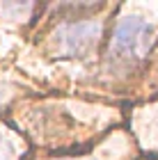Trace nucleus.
<instances>
[{
    "mask_svg": "<svg viewBox=\"0 0 158 160\" xmlns=\"http://www.w3.org/2000/svg\"><path fill=\"white\" fill-rule=\"evenodd\" d=\"M151 25L140 16H124L112 32L110 50L126 60H142L151 46Z\"/></svg>",
    "mask_w": 158,
    "mask_h": 160,
    "instance_id": "obj_1",
    "label": "nucleus"
},
{
    "mask_svg": "<svg viewBox=\"0 0 158 160\" xmlns=\"http://www.w3.org/2000/svg\"><path fill=\"white\" fill-rule=\"evenodd\" d=\"M87 160H99V158H87Z\"/></svg>",
    "mask_w": 158,
    "mask_h": 160,
    "instance_id": "obj_5",
    "label": "nucleus"
},
{
    "mask_svg": "<svg viewBox=\"0 0 158 160\" xmlns=\"http://www.w3.org/2000/svg\"><path fill=\"white\" fill-rule=\"evenodd\" d=\"M0 160H5V151H3V144H0Z\"/></svg>",
    "mask_w": 158,
    "mask_h": 160,
    "instance_id": "obj_3",
    "label": "nucleus"
},
{
    "mask_svg": "<svg viewBox=\"0 0 158 160\" xmlns=\"http://www.w3.org/2000/svg\"><path fill=\"white\" fill-rule=\"evenodd\" d=\"M5 98V92H3V87H0V101H3Z\"/></svg>",
    "mask_w": 158,
    "mask_h": 160,
    "instance_id": "obj_4",
    "label": "nucleus"
},
{
    "mask_svg": "<svg viewBox=\"0 0 158 160\" xmlns=\"http://www.w3.org/2000/svg\"><path fill=\"white\" fill-rule=\"evenodd\" d=\"M103 25L99 21H71L57 28L55 37L60 41V50L67 57H83L96 46Z\"/></svg>",
    "mask_w": 158,
    "mask_h": 160,
    "instance_id": "obj_2",
    "label": "nucleus"
}]
</instances>
